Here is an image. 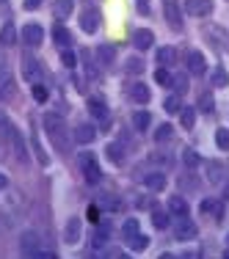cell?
Segmentation results:
<instances>
[{
  "mask_svg": "<svg viewBox=\"0 0 229 259\" xmlns=\"http://www.w3.org/2000/svg\"><path fill=\"white\" fill-rule=\"evenodd\" d=\"M45 130H47V135H50V141L55 144V149L69 152L72 141H69V130H66L64 116H58V113H47V116H45Z\"/></svg>",
  "mask_w": 229,
  "mask_h": 259,
  "instance_id": "6da1fadb",
  "label": "cell"
},
{
  "mask_svg": "<svg viewBox=\"0 0 229 259\" xmlns=\"http://www.w3.org/2000/svg\"><path fill=\"white\" fill-rule=\"evenodd\" d=\"M80 171H83V177H86V182H89V185H97L102 180L100 163L94 160V155H83V157H80Z\"/></svg>",
  "mask_w": 229,
  "mask_h": 259,
  "instance_id": "7a4b0ae2",
  "label": "cell"
},
{
  "mask_svg": "<svg viewBox=\"0 0 229 259\" xmlns=\"http://www.w3.org/2000/svg\"><path fill=\"white\" fill-rule=\"evenodd\" d=\"M174 237L177 240H194L196 237V224L188 218V215H177V221H174Z\"/></svg>",
  "mask_w": 229,
  "mask_h": 259,
  "instance_id": "3957f363",
  "label": "cell"
},
{
  "mask_svg": "<svg viewBox=\"0 0 229 259\" xmlns=\"http://www.w3.org/2000/svg\"><path fill=\"white\" fill-rule=\"evenodd\" d=\"M20 251H22L25 256H36V254L42 251V237H39L36 232H25V234L20 237Z\"/></svg>",
  "mask_w": 229,
  "mask_h": 259,
  "instance_id": "277c9868",
  "label": "cell"
},
{
  "mask_svg": "<svg viewBox=\"0 0 229 259\" xmlns=\"http://www.w3.org/2000/svg\"><path fill=\"white\" fill-rule=\"evenodd\" d=\"M163 14H166V22H169L174 30H182V11H179L177 0H166L163 3Z\"/></svg>",
  "mask_w": 229,
  "mask_h": 259,
  "instance_id": "5b68a950",
  "label": "cell"
},
{
  "mask_svg": "<svg viewBox=\"0 0 229 259\" xmlns=\"http://www.w3.org/2000/svg\"><path fill=\"white\" fill-rule=\"evenodd\" d=\"M22 77H25L28 83H39V77H42V66H39V61L30 58L28 53L22 55Z\"/></svg>",
  "mask_w": 229,
  "mask_h": 259,
  "instance_id": "8992f818",
  "label": "cell"
},
{
  "mask_svg": "<svg viewBox=\"0 0 229 259\" xmlns=\"http://www.w3.org/2000/svg\"><path fill=\"white\" fill-rule=\"evenodd\" d=\"M42 39H45V30H42V25H36V22H28V25L22 28V41H25L28 47H39Z\"/></svg>",
  "mask_w": 229,
  "mask_h": 259,
  "instance_id": "52a82bcc",
  "label": "cell"
},
{
  "mask_svg": "<svg viewBox=\"0 0 229 259\" xmlns=\"http://www.w3.org/2000/svg\"><path fill=\"white\" fill-rule=\"evenodd\" d=\"M185 11L190 17H207L213 11V0H185Z\"/></svg>",
  "mask_w": 229,
  "mask_h": 259,
  "instance_id": "ba28073f",
  "label": "cell"
},
{
  "mask_svg": "<svg viewBox=\"0 0 229 259\" xmlns=\"http://www.w3.org/2000/svg\"><path fill=\"white\" fill-rule=\"evenodd\" d=\"M80 28H83V33H97V28H100V11L86 9L83 17H80Z\"/></svg>",
  "mask_w": 229,
  "mask_h": 259,
  "instance_id": "9c48e42d",
  "label": "cell"
},
{
  "mask_svg": "<svg viewBox=\"0 0 229 259\" xmlns=\"http://www.w3.org/2000/svg\"><path fill=\"white\" fill-rule=\"evenodd\" d=\"M80 232H83V224H80V218H69L64 226V243L66 245H75L80 240Z\"/></svg>",
  "mask_w": 229,
  "mask_h": 259,
  "instance_id": "30bf717a",
  "label": "cell"
},
{
  "mask_svg": "<svg viewBox=\"0 0 229 259\" xmlns=\"http://www.w3.org/2000/svg\"><path fill=\"white\" fill-rule=\"evenodd\" d=\"M185 64H188V72L190 75H204V72H207V61H204V55L202 53H188V58H185Z\"/></svg>",
  "mask_w": 229,
  "mask_h": 259,
  "instance_id": "8fae6325",
  "label": "cell"
},
{
  "mask_svg": "<svg viewBox=\"0 0 229 259\" xmlns=\"http://www.w3.org/2000/svg\"><path fill=\"white\" fill-rule=\"evenodd\" d=\"M152 45H155V33H152V30L141 28V30H135V33H133V47H135V50H149Z\"/></svg>",
  "mask_w": 229,
  "mask_h": 259,
  "instance_id": "7c38bea8",
  "label": "cell"
},
{
  "mask_svg": "<svg viewBox=\"0 0 229 259\" xmlns=\"http://www.w3.org/2000/svg\"><path fill=\"white\" fill-rule=\"evenodd\" d=\"M14 94H17V83H14V77L11 75H6V72H0V100H14Z\"/></svg>",
  "mask_w": 229,
  "mask_h": 259,
  "instance_id": "4fadbf2b",
  "label": "cell"
},
{
  "mask_svg": "<svg viewBox=\"0 0 229 259\" xmlns=\"http://www.w3.org/2000/svg\"><path fill=\"white\" fill-rule=\"evenodd\" d=\"M72 138H75L78 144H91V141L97 138V130H94V124H78Z\"/></svg>",
  "mask_w": 229,
  "mask_h": 259,
  "instance_id": "5bb4252c",
  "label": "cell"
},
{
  "mask_svg": "<svg viewBox=\"0 0 229 259\" xmlns=\"http://www.w3.org/2000/svg\"><path fill=\"white\" fill-rule=\"evenodd\" d=\"M130 100L138 102V105H146V102L152 100V91L146 89L144 83H135V85H130Z\"/></svg>",
  "mask_w": 229,
  "mask_h": 259,
  "instance_id": "9a60e30c",
  "label": "cell"
},
{
  "mask_svg": "<svg viewBox=\"0 0 229 259\" xmlns=\"http://www.w3.org/2000/svg\"><path fill=\"white\" fill-rule=\"evenodd\" d=\"M89 110H91V116H94V119H100V121H108V105H105L102 100H97V97H91V100H89Z\"/></svg>",
  "mask_w": 229,
  "mask_h": 259,
  "instance_id": "2e32d148",
  "label": "cell"
},
{
  "mask_svg": "<svg viewBox=\"0 0 229 259\" xmlns=\"http://www.w3.org/2000/svg\"><path fill=\"white\" fill-rule=\"evenodd\" d=\"M72 9H75V0H55L53 3V14L58 17V20H66V17L72 14Z\"/></svg>",
  "mask_w": 229,
  "mask_h": 259,
  "instance_id": "e0dca14e",
  "label": "cell"
},
{
  "mask_svg": "<svg viewBox=\"0 0 229 259\" xmlns=\"http://www.w3.org/2000/svg\"><path fill=\"white\" fill-rule=\"evenodd\" d=\"M17 41V28L11 25V22H6L3 28H0V45L3 47H11Z\"/></svg>",
  "mask_w": 229,
  "mask_h": 259,
  "instance_id": "ac0fdd59",
  "label": "cell"
},
{
  "mask_svg": "<svg viewBox=\"0 0 229 259\" xmlns=\"http://www.w3.org/2000/svg\"><path fill=\"white\" fill-rule=\"evenodd\" d=\"M169 212L171 215H188V201L182 196H171L169 199Z\"/></svg>",
  "mask_w": 229,
  "mask_h": 259,
  "instance_id": "d6986e66",
  "label": "cell"
},
{
  "mask_svg": "<svg viewBox=\"0 0 229 259\" xmlns=\"http://www.w3.org/2000/svg\"><path fill=\"white\" fill-rule=\"evenodd\" d=\"M53 39H55V45H61L64 50L72 45V33H69L66 28H61V25H55V28H53Z\"/></svg>",
  "mask_w": 229,
  "mask_h": 259,
  "instance_id": "ffe728a7",
  "label": "cell"
},
{
  "mask_svg": "<svg viewBox=\"0 0 229 259\" xmlns=\"http://www.w3.org/2000/svg\"><path fill=\"white\" fill-rule=\"evenodd\" d=\"M174 61H177L174 47H160L158 50V64L160 66H174Z\"/></svg>",
  "mask_w": 229,
  "mask_h": 259,
  "instance_id": "44dd1931",
  "label": "cell"
},
{
  "mask_svg": "<svg viewBox=\"0 0 229 259\" xmlns=\"http://www.w3.org/2000/svg\"><path fill=\"white\" fill-rule=\"evenodd\" d=\"M133 124H135V130H141V133H144V130L152 124L149 110H135V113H133Z\"/></svg>",
  "mask_w": 229,
  "mask_h": 259,
  "instance_id": "7402d4cb",
  "label": "cell"
},
{
  "mask_svg": "<svg viewBox=\"0 0 229 259\" xmlns=\"http://www.w3.org/2000/svg\"><path fill=\"white\" fill-rule=\"evenodd\" d=\"M144 185H146L149 190H163V188H166V177L155 171V174H146V177H144Z\"/></svg>",
  "mask_w": 229,
  "mask_h": 259,
  "instance_id": "603a6c76",
  "label": "cell"
},
{
  "mask_svg": "<svg viewBox=\"0 0 229 259\" xmlns=\"http://www.w3.org/2000/svg\"><path fill=\"white\" fill-rule=\"evenodd\" d=\"M97 58H100L102 64H113L116 47H113V45H100V47H97Z\"/></svg>",
  "mask_w": 229,
  "mask_h": 259,
  "instance_id": "cb8c5ba5",
  "label": "cell"
},
{
  "mask_svg": "<svg viewBox=\"0 0 229 259\" xmlns=\"http://www.w3.org/2000/svg\"><path fill=\"white\" fill-rule=\"evenodd\" d=\"M210 80H213L215 89H224V85H229V75H226L224 66H215V69H213V77H210Z\"/></svg>",
  "mask_w": 229,
  "mask_h": 259,
  "instance_id": "d4e9b609",
  "label": "cell"
},
{
  "mask_svg": "<svg viewBox=\"0 0 229 259\" xmlns=\"http://www.w3.org/2000/svg\"><path fill=\"white\" fill-rule=\"evenodd\" d=\"M127 245H130L133 251H146V245H149V237L138 232V234H133V237L127 240Z\"/></svg>",
  "mask_w": 229,
  "mask_h": 259,
  "instance_id": "484cf974",
  "label": "cell"
},
{
  "mask_svg": "<svg viewBox=\"0 0 229 259\" xmlns=\"http://www.w3.org/2000/svg\"><path fill=\"white\" fill-rule=\"evenodd\" d=\"M179 113H182V116H179V121H182L185 130H190V127L196 124V108H182Z\"/></svg>",
  "mask_w": 229,
  "mask_h": 259,
  "instance_id": "4316f807",
  "label": "cell"
},
{
  "mask_svg": "<svg viewBox=\"0 0 229 259\" xmlns=\"http://www.w3.org/2000/svg\"><path fill=\"white\" fill-rule=\"evenodd\" d=\"M152 226L155 229H166V226H169V212H163V209H152Z\"/></svg>",
  "mask_w": 229,
  "mask_h": 259,
  "instance_id": "83f0119b",
  "label": "cell"
},
{
  "mask_svg": "<svg viewBox=\"0 0 229 259\" xmlns=\"http://www.w3.org/2000/svg\"><path fill=\"white\" fill-rule=\"evenodd\" d=\"M163 108H166V113H179V110H182V100H179V94H171V97H166Z\"/></svg>",
  "mask_w": 229,
  "mask_h": 259,
  "instance_id": "f1b7e54d",
  "label": "cell"
},
{
  "mask_svg": "<svg viewBox=\"0 0 229 259\" xmlns=\"http://www.w3.org/2000/svg\"><path fill=\"white\" fill-rule=\"evenodd\" d=\"M105 155H108V157H110V163H116V165H119L122 160H125V152H122V146H119V144H108Z\"/></svg>",
  "mask_w": 229,
  "mask_h": 259,
  "instance_id": "f546056e",
  "label": "cell"
},
{
  "mask_svg": "<svg viewBox=\"0 0 229 259\" xmlns=\"http://www.w3.org/2000/svg\"><path fill=\"white\" fill-rule=\"evenodd\" d=\"M213 108H215L213 94H210V91H204V94L199 97V110H204V113H213Z\"/></svg>",
  "mask_w": 229,
  "mask_h": 259,
  "instance_id": "4dcf8cb0",
  "label": "cell"
},
{
  "mask_svg": "<svg viewBox=\"0 0 229 259\" xmlns=\"http://www.w3.org/2000/svg\"><path fill=\"white\" fill-rule=\"evenodd\" d=\"M215 144H218V149L229 152V127H221L218 133H215Z\"/></svg>",
  "mask_w": 229,
  "mask_h": 259,
  "instance_id": "1f68e13d",
  "label": "cell"
},
{
  "mask_svg": "<svg viewBox=\"0 0 229 259\" xmlns=\"http://www.w3.org/2000/svg\"><path fill=\"white\" fill-rule=\"evenodd\" d=\"M133 234H138V221H135V218H130V221H125V226H122V237L130 240Z\"/></svg>",
  "mask_w": 229,
  "mask_h": 259,
  "instance_id": "d6a6232c",
  "label": "cell"
},
{
  "mask_svg": "<svg viewBox=\"0 0 229 259\" xmlns=\"http://www.w3.org/2000/svg\"><path fill=\"white\" fill-rule=\"evenodd\" d=\"M155 80H158L160 85H171V80H174V77H171V72L166 69V66H160V69L155 72Z\"/></svg>",
  "mask_w": 229,
  "mask_h": 259,
  "instance_id": "836d02e7",
  "label": "cell"
},
{
  "mask_svg": "<svg viewBox=\"0 0 229 259\" xmlns=\"http://www.w3.org/2000/svg\"><path fill=\"white\" fill-rule=\"evenodd\" d=\"M127 72L130 75H141V72H144V61L141 58H127Z\"/></svg>",
  "mask_w": 229,
  "mask_h": 259,
  "instance_id": "e575fe53",
  "label": "cell"
},
{
  "mask_svg": "<svg viewBox=\"0 0 229 259\" xmlns=\"http://www.w3.org/2000/svg\"><path fill=\"white\" fill-rule=\"evenodd\" d=\"M171 133H174V127H171V124H160L158 133H155V141H169Z\"/></svg>",
  "mask_w": 229,
  "mask_h": 259,
  "instance_id": "d590c367",
  "label": "cell"
},
{
  "mask_svg": "<svg viewBox=\"0 0 229 259\" xmlns=\"http://www.w3.org/2000/svg\"><path fill=\"white\" fill-rule=\"evenodd\" d=\"M171 85L177 89V94H185V91H188V77H185V75H177L174 80H171Z\"/></svg>",
  "mask_w": 229,
  "mask_h": 259,
  "instance_id": "8d00e7d4",
  "label": "cell"
},
{
  "mask_svg": "<svg viewBox=\"0 0 229 259\" xmlns=\"http://www.w3.org/2000/svg\"><path fill=\"white\" fill-rule=\"evenodd\" d=\"M110 237V229L108 226H100V229H97V234H94V245H105V240Z\"/></svg>",
  "mask_w": 229,
  "mask_h": 259,
  "instance_id": "74e56055",
  "label": "cell"
},
{
  "mask_svg": "<svg viewBox=\"0 0 229 259\" xmlns=\"http://www.w3.org/2000/svg\"><path fill=\"white\" fill-rule=\"evenodd\" d=\"M61 64H64V66H69V69H72V66L78 64L75 53H72V50H61Z\"/></svg>",
  "mask_w": 229,
  "mask_h": 259,
  "instance_id": "f35d334b",
  "label": "cell"
},
{
  "mask_svg": "<svg viewBox=\"0 0 229 259\" xmlns=\"http://www.w3.org/2000/svg\"><path fill=\"white\" fill-rule=\"evenodd\" d=\"M33 100L36 102H47V89L42 83H33Z\"/></svg>",
  "mask_w": 229,
  "mask_h": 259,
  "instance_id": "ab89813d",
  "label": "cell"
},
{
  "mask_svg": "<svg viewBox=\"0 0 229 259\" xmlns=\"http://www.w3.org/2000/svg\"><path fill=\"white\" fill-rule=\"evenodd\" d=\"M202 212H213V215H218V218H221L224 209H221V204H215V201H202Z\"/></svg>",
  "mask_w": 229,
  "mask_h": 259,
  "instance_id": "60d3db41",
  "label": "cell"
},
{
  "mask_svg": "<svg viewBox=\"0 0 229 259\" xmlns=\"http://www.w3.org/2000/svg\"><path fill=\"white\" fill-rule=\"evenodd\" d=\"M182 160H185V165H196V163H199V155H196L194 149H185L182 152Z\"/></svg>",
  "mask_w": 229,
  "mask_h": 259,
  "instance_id": "b9f144b4",
  "label": "cell"
},
{
  "mask_svg": "<svg viewBox=\"0 0 229 259\" xmlns=\"http://www.w3.org/2000/svg\"><path fill=\"white\" fill-rule=\"evenodd\" d=\"M210 182H221V165L210 163Z\"/></svg>",
  "mask_w": 229,
  "mask_h": 259,
  "instance_id": "7bdbcfd3",
  "label": "cell"
},
{
  "mask_svg": "<svg viewBox=\"0 0 229 259\" xmlns=\"http://www.w3.org/2000/svg\"><path fill=\"white\" fill-rule=\"evenodd\" d=\"M39 6H42V0H25V9H28V11L39 9Z\"/></svg>",
  "mask_w": 229,
  "mask_h": 259,
  "instance_id": "ee69618b",
  "label": "cell"
},
{
  "mask_svg": "<svg viewBox=\"0 0 229 259\" xmlns=\"http://www.w3.org/2000/svg\"><path fill=\"white\" fill-rule=\"evenodd\" d=\"M6 188H9V177L0 174V190H6Z\"/></svg>",
  "mask_w": 229,
  "mask_h": 259,
  "instance_id": "f6af8a7d",
  "label": "cell"
},
{
  "mask_svg": "<svg viewBox=\"0 0 229 259\" xmlns=\"http://www.w3.org/2000/svg\"><path fill=\"white\" fill-rule=\"evenodd\" d=\"M3 69H6V55L0 53V72H3Z\"/></svg>",
  "mask_w": 229,
  "mask_h": 259,
  "instance_id": "bcb514c9",
  "label": "cell"
},
{
  "mask_svg": "<svg viewBox=\"0 0 229 259\" xmlns=\"http://www.w3.org/2000/svg\"><path fill=\"white\" fill-rule=\"evenodd\" d=\"M138 9H141V11H144V14H146V0H138Z\"/></svg>",
  "mask_w": 229,
  "mask_h": 259,
  "instance_id": "7dc6e473",
  "label": "cell"
},
{
  "mask_svg": "<svg viewBox=\"0 0 229 259\" xmlns=\"http://www.w3.org/2000/svg\"><path fill=\"white\" fill-rule=\"evenodd\" d=\"M226 256H229V234H226Z\"/></svg>",
  "mask_w": 229,
  "mask_h": 259,
  "instance_id": "c3c4849f",
  "label": "cell"
}]
</instances>
